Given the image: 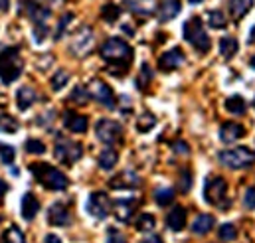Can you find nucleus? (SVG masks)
I'll return each mask as SVG.
<instances>
[{
    "mask_svg": "<svg viewBox=\"0 0 255 243\" xmlns=\"http://www.w3.org/2000/svg\"><path fill=\"white\" fill-rule=\"evenodd\" d=\"M101 58L107 61V71L111 75H125L132 61V48L121 38H109L99 48Z\"/></svg>",
    "mask_w": 255,
    "mask_h": 243,
    "instance_id": "f257e3e1",
    "label": "nucleus"
},
{
    "mask_svg": "<svg viewBox=\"0 0 255 243\" xmlns=\"http://www.w3.org/2000/svg\"><path fill=\"white\" fill-rule=\"evenodd\" d=\"M30 172L34 174V178L42 184L44 188L52 190V192H64L69 186V180L62 170L54 168L52 164H46V162H34L30 164Z\"/></svg>",
    "mask_w": 255,
    "mask_h": 243,
    "instance_id": "f03ea898",
    "label": "nucleus"
},
{
    "mask_svg": "<svg viewBox=\"0 0 255 243\" xmlns=\"http://www.w3.org/2000/svg\"><path fill=\"white\" fill-rule=\"evenodd\" d=\"M24 69V61L20 56V50L16 46L4 48L0 52V79L2 83H12L20 77Z\"/></svg>",
    "mask_w": 255,
    "mask_h": 243,
    "instance_id": "7ed1b4c3",
    "label": "nucleus"
},
{
    "mask_svg": "<svg viewBox=\"0 0 255 243\" xmlns=\"http://www.w3.org/2000/svg\"><path fill=\"white\" fill-rule=\"evenodd\" d=\"M218 162L230 170H244V168H250L255 162V154L254 150H250L246 146H234V148L218 152Z\"/></svg>",
    "mask_w": 255,
    "mask_h": 243,
    "instance_id": "20e7f679",
    "label": "nucleus"
},
{
    "mask_svg": "<svg viewBox=\"0 0 255 243\" xmlns=\"http://www.w3.org/2000/svg\"><path fill=\"white\" fill-rule=\"evenodd\" d=\"M182 30H184V40L190 46H194V50H198L200 54H206L210 50L212 42H210L208 32L204 30V22L200 16H192L190 20H186Z\"/></svg>",
    "mask_w": 255,
    "mask_h": 243,
    "instance_id": "39448f33",
    "label": "nucleus"
},
{
    "mask_svg": "<svg viewBox=\"0 0 255 243\" xmlns=\"http://www.w3.org/2000/svg\"><path fill=\"white\" fill-rule=\"evenodd\" d=\"M204 200L216 208L228 210L230 200H228V182L222 176H208L204 184Z\"/></svg>",
    "mask_w": 255,
    "mask_h": 243,
    "instance_id": "423d86ee",
    "label": "nucleus"
},
{
    "mask_svg": "<svg viewBox=\"0 0 255 243\" xmlns=\"http://www.w3.org/2000/svg\"><path fill=\"white\" fill-rule=\"evenodd\" d=\"M54 156L65 166H73L83 156V146L69 138H58V142L54 146Z\"/></svg>",
    "mask_w": 255,
    "mask_h": 243,
    "instance_id": "0eeeda50",
    "label": "nucleus"
},
{
    "mask_svg": "<svg viewBox=\"0 0 255 243\" xmlns=\"http://www.w3.org/2000/svg\"><path fill=\"white\" fill-rule=\"evenodd\" d=\"M95 134L103 144L113 146L123 140V126L113 119H99L95 124Z\"/></svg>",
    "mask_w": 255,
    "mask_h": 243,
    "instance_id": "6e6552de",
    "label": "nucleus"
},
{
    "mask_svg": "<svg viewBox=\"0 0 255 243\" xmlns=\"http://www.w3.org/2000/svg\"><path fill=\"white\" fill-rule=\"evenodd\" d=\"M93 42H95V36H93V30L89 26H81L73 38H71V44H69V52L77 58H85L91 48H93Z\"/></svg>",
    "mask_w": 255,
    "mask_h": 243,
    "instance_id": "1a4fd4ad",
    "label": "nucleus"
},
{
    "mask_svg": "<svg viewBox=\"0 0 255 243\" xmlns=\"http://www.w3.org/2000/svg\"><path fill=\"white\" fill-rule=\"evenodd\" d=\"M87 89H89L91 99H95L97 103H101V105L107 107V109H115V105H117V95L113 93V89H111L105 81L93 79V81L87 85Z\"/></svg>",
    "mask_w": 255,
    "mask_h": 243,
    "instance_id": "9d476101",
    "label": "nucleus"
},
{
    "mask_svg": "<svg viewBox=\"0 0 255 243\" xmlns=\"http://www.w3.org/2000/svg\"><path fill=\"white\" fill-rule=\"evenodd\" d=\"M20 14L30 18L34 24H46L52 16V10L40 0H20Z\"/></svg>",
    "mask_w": 255,
    "mask_h": 243,
    "instance_id": "9b49d317",
    "label": "nucleus"
},
{
    "mask_svg": "<svg viewBox=\"0 0 255 243\" xmlns=\"http://www.w3.org/2000/svg\"><path fill=\"white\" fill-rule=\"evenodd\" d=\"M87 212L95 218V220H105L111 210H113V204L109 200V196L105 192H93L89 198H87Z\"/></svg>",
    "mask_w": 255,
    "mask_h": 243,
    "instance_id": "f8f14e48",
    "label": "nucleus"
},
{
    "mask_svg": "<svg viewBox=\"0 0 255 243\" xmlns=\"http://www.w3.org/2000/svg\"><path fill=\"white\" fill-rule=\"evenodd\" d=\"M186 63V56L180 48H172L168 52H164L160 58H158V67L160 71L168 73V71H176L178 67H182Z\"/></svg>",
    "mask_w": 255,
    "mask_h": 243,
    "instance_id": "ddd939ff",
    "label": "nucleus"
},
{
    "mask_svg": "<svg viewBox=\"0 0 255 243\" xmlns=\"http://www.w3.org/2000/svg\"><path fill=\"white\" fill-rule=\"evenodd\" d=\"M48 224L58 226V228H67L71 224V212H69V208L65 204H62V202L52 204L50 210H48Z\"/></svg>",
    "mask_w": 255,
    "mask_h": 243,
    "instance_id": "4468645a",
    "label": "nucleus"
},
{
    "mask_svg": "<svg viewBox=\"0 0 255 243\" xmlns=\"http://www.w3.org/2000/svg\"><path fill=\"white\" fill-rule=\"evenodd\" d=\"M134 210H136V200L134 198H121V200H117L113 204V214L123 224H128L132 220Z\"/></svg>",
    "mask_w": 255,
    "mask_h": 243,
    "instance_id": "2eb2a0df",
    "label": "nucleus"
},
{
    "mask_svg": "<svg viewBox=\"0 0 255 243\" xmlns=\"http://www.w3.org/2000/svg\"><path fill=\"white\" fill-rule=\"evenodd\" d=\"M123 2L128 12L142 16V18H148L156 12V0H123Z\"/></svg>",
    "mask_w": 255,
    "mask_h": 243,
    "instance_id": "dca6fc26",
    "label": "nucleus"
},
{
    "mask_svg": "<svg viewBox=\"0 0 255 243\" xmlns=\"http://www.w3.org/2000/svg\"><path fill=\"white\" fill-rule=\"evenodd\" d=\"M138 184H140V176L132 170H125L109 180V186L115 190H130V188H136Z\"/></svg>",
    "mask_w": 255,
    "mask_h": 243,
    "instance_id": "f3484780",
    "label": "nucleus"
},
{
    "mask_svg": "<svg viewBox=\"0 0 255 243\" xmlns=\"http://www.w3.org/2000/svg\"><path fill=\"white\" fill-rule=\"evenodd\" d=\"M242 136H246V128L242 124H238V122H224L220 126V138L226 144H232V142L240 140Z\"/></svg>",
    "mask_w": 255,
    "mask_h": 243,
    "instance_id": "a211bd4d",
    "label": "nucleus"
},
{
    "mask_svg": "<svg viewBox=\"0 0 255 243\" xmlns=\"http://www.w3.org/2000/svg\"><path fill=\"white\" fill-rule=\"evenodd\" d=\"M38 212H40V202H38V198H36L32 192L24 194V198H22V202H20V214H22V218H24L26 222H32V220L38 216Z\"/></svg>",
    "mask_w": 255,
    "mask_h": 243,
    "instance_id": "6ab92c4d",
    "label": "nucleus"
},
{
    "mask_svg": "<svg viewBox=\"0 0 255 243\" xmlns=\"http://www.w3.org/2000/svg\"><path fill=\"white\" fill-rule=\"evenodd\" d=\"M64 124L67 130H71V132H75V134H81V132L87 130L89 121H87L85 115H79V113H75V111H67L64 115Z\"/></svg>",
    "mask_w": 255,
    "mask_h": 243,
    "instance_id": "aec40b11",
    "label": "nucleus"
},
{
    "mask_svg": "<svg viewBox=\"0 0 255 243\" xmlns=\"http://www.w3.org/2000/svg\"><path fill=\"white\" fill-rule=\"evenodd\" d=\"M186 210L182 206H174L168 216H166V226L172 230V232H182L186 228Z\"/></svg>",
    "mask_w": 255,
    "mask_h": 243,
    "instance_id": "412c9836",
    "label": "nucleus"
},
{
    "mask_svg": "<svg viewBox=\"0 0 255 243\" xmlns=\"http://www.w3.org/2000/svg\"><path fill=\"white\" fill-rule=\"evenodd\" d=\"M36 99H38V93H36L34 87H30V85L20 87L18 93H16V105H18L20 111H28V109L36 103Z\"/></svg>",
    "mask_w": 255,
    "mask_h": 243,
    "instance_id": "4be33fe9",
    "label": "nucleus"
},
{
    "mask_svg": "<svg viewBox=\"0 0 255 243\" xmlns=\"http://www.w3.org/2000/svg\"><path fill=\"white\" fill-rule=\"evenodd\" d=\"M214 226H216V218L214 216H210V214H198L196 220L192 222V234L206 236V234H210L214 230Z\"/></svg>",
    "mask_w": 255,
    "mask_h": 243,
    "instance_id": "5701e85b",
    "label": "nucleus"
},
{
    "mask_svg": "<svg viewBox=\"0 0 255 243\" xmlns=\"http://www.w3.org/2000/svg\"><path fill=\"white\" fill-rule=\"evenodd\" d=\"M180 10H182L180 0H164L158 8V20L160 22H170L180 14Z\"/></svg>",
    "mask_w": 255,
    "mask_h": 243,
    "instance_id": "b1692460",
    "label": "nucleus"
},
{
    "mask_svg": "<svg viewBox=\"0 0 255 243\" xmlns=\"http://www.w3.org/2000/svg\"><path fill=\"white\" fill-rule=\"evenodd\" d=\"M97 162H99V166H101L103 170H113V168L117 166V162H119V152H117L113 146H107L105 150L99 152Z\"/></svg>",
    "mask_w": 255,
    "mask_h": 243,
    "instance_id": "393cba45",
    "label": "nucleus"
},
{
    "mask_svg": "<svg viewBox=\"0 0 255 243\" xmlns=\"http://www.w3.org/2000/svg\"><path fill=\"white\" fill-rule=\"evenodd\" d=\"M228 8H230V14L234 16V20H242L254 8V0H230Z\"/></svg>",
    "mask_w": 255,
    "mask_h": 243,
    "instance_id": "a878e982",
    "label": "nucleus"
},
{
    "mask_svg": "<svg viewBox=\"0 0 255 243\" xmlns=\"http://www.w3.org/2000/svg\"><path fill=\"white\" fill-rule=\"evenodd\" d=\"M238 48H240V44H238V40L232 38V36H226V38L220 40V54H222V58H226V60H232V58L238 54Z\"/></svg>",
    "mask_w": 255,
    "mask_h": 243,
    "instance_id": "bb28decb",
    "label": "nucleus"
},
{
    "mask_svg": "<svg viewBox=\"0 0 255 243\" xmlns=\"http://www.w3.org/2000/svg\"><path fill=\"white\" fill-rule=\"evenodd\" d=\"M226 109L232 113V115H244L246 109H248V103L242 95H232L226 99Z\"/></svg>",
    "mask_w": 255,
    "mask_h": 243,
    "instance_id": "cd10ccee",
    "label": "nucleus"
},
{
    "mask_svg": "<svg viewBox=\"0 0 255 243\" xmlns=\"http://www.w3.org/2000/svg\"><path fill=\"white\" fill-rule=\"evenodd\" d=\"M154 124H156V117H154L150 111H144V113H140L138 119H136V130H138V132H150V130L154 128Z\"/></svg>",
    "mask_w": 255,
    "mask_h": 243,
    "instance_id": "c85d7f7f",
    "label": "nucleus"
},
{
    "mask_svg": "<svg viewBox=\"0 0 255 243\" xmlns=\"http://www.w3.org/2000/svg\"><path fill=\"white\" fill-rule=\"evenodd\" d=\"M154 226H156V220H154L152 214H140V216L134 220V228H136L138 232H142V234L152 232Z\"/></svg>",
    "mask_w": 255,
    "mask_h": 243,
    "instance_id": "c756f323",
    "label": "nucleus"
},
{
    "mask_svg": "<svg viewBox=\"0 0 255 243\" xmlns=\"http://www.w3.org/2000/svg\"><path fill=\"white\" fill-rule=\"evenodd\" d=\"M150 81H152V69H150L148 63H142V65H140V73H138V77H136V87H138L140 91H146L148 85H150Z\"/></svg>",
    "mask_w": 255,
    "mask_h": 243,
    "instance_id": "7c9ffc66",
    "label": "nucleus"
},
{
    "mask_svg": "<svg viewBox=\"0 0 255 243\" xmlns=\"http://www.w3.org/2000/svg\"><path fill=\"white\" fill-rule=\"evenodd\" d=\"M89 99H91L89 89L83 87V85H75L73 91H71V95H69V101L75 103V105H85V103H89Z\"/></svg>",
    "mask_w": 255,
    "mask_h": 243,
    "instance_id": "2f4dec72",
    "label": "nucleus"
},
{
    "mask_svg": "<svg viewBox=\"0 0 255 243\" xmlns=\"http://www.w3.org/2000/svg\"><path fill=\"white\" fill-rule=\"evenodd\" d=\"M154 202L158 206H170L174 202V190L172 188H156L154 190Z\"/></svg>",
    "mask_w": 255,
    "mask_h": 243,
    "instance_id": "473e14b6",
    "label": "nucleus"
},
{
    "mask_svg": "<svg viewBox=\"0 0 255 243\" xmlns=\"http://www.w3.org/2000/svg\"><path fill=\"white\" fill-rule=\"evenodd\" d=\"M208 24L214 28V30H224L228 26V18L224 16L222 10H210L208 12Z\"/></svg>",
    "mask_w": 255,
    "mask_h": 243,
    "instance_id": "72a5a7b5",
    "label": "nucleus"
},
{
    "mask_svg": "<svg viewBox=\"0 0 255 243\" xmlns=\"http://www.w3.org/2000/svg\"><path fill=\"white\" fill-rule=\"evenodd\" d=\"M119 16H121V8L117 6V4H113V2H107L103 8H101V18L105 20V22H117L119 20Z\"/></svg>",
    "mask_w": 255,
    "mask_h": 243,
    "instance_id": "f704fd0d",
    "label": "nucleus"
},
{
    "mask_svg": "<svg viewBox=\"0 0 255 243\" xmlns=\"http://www.w3.org/2000/svg\"><path fill=\"white\" fill-rule=\"evenodd\" d=\"M16 130H18V121H16L12 115L0 113V132H4V134H14Z\"/></svg>",
    "mask_w": 255,
    "mask_h": 243,
    "instance_id": "c9c22d12",
    "label": "nucleus"
},
{
    "mask_svg": "<svg viewBox=\"0 0 255 243\" xmlns=\"http://www.w3.org/2000/svg\"><path fill=\"white\" fill-rule=\"evenodd\" d=\"M2 240H4V243H26V236L22 234L20 228L12 226V228H8V230L2 234Z\"/></svg>",
    "mask_w": 255,
    "mask_h": 243,
    "instance_id": "e433bc0d",
    "label": "nucleus"
},
{
    "mask_svg": "<svg viewBox=\"0 0 255 243\" xmlns=\"http://www.w3.org/2000/svg\"><path fill=\"white\" fill-rule=\"evenodd\" d=\"M67 83H69V73L65 69H60L54 73V77H52V89L54 91H62Z\"/></svg>",
    "mask_w": 255,
    "mask_h": 243,
    "instance_id": "4c0bfd02",
    "label": "nucleus"
},
{
    "mask_svg": "<svg viewBox=\"0 0 255 243\" xmlns=\"http://www.w3.org/2000/svg\"><path fill=\"white\" fill-rule=\"evenodd\" d=\"M218 236H220L222 242H234L238 238V230H236L234 224H224V226H220Z\"/></svg>",
    "mask_w": 255,
    "mask_h": 243,
    "instance_id": "58836bf2",
    "label": "nucleus"
},
{
    "mask_svg": "<svg viewBox=\"0 0 255 243\" xmlns=\"http://www.w3.org/2000/svg\"><path fill=\"white\" fill-rule=\"evenodd\" d=\"M14 158H16L14 146H10V144H6V142H0V160H2L4 164H12Z\"/></svg>",
    "mask_w": 255,
    "mask_h": 243,
    "instance_id": "ea45409f",
    "label": "nucleus"
},
{
    "mask_svg": "<svg viewBox=\"0 0 255 243\" xmlns=\"http://www.w3.org/2000/svg\"><path fill=\"white\" fill-rule=\"evenodd\" d=\"M24 146H26V152H30V154H44L46 152V144L42 140H36V138H28Z\"/></svg>",
    "mask_w": 255,
    "mask_h": 243,
    "instance_id": "a19ab883",
    "label": "nucleus"
},
{
    "mask_svg": "<svg viewBox=\"0 0 255 243\" xmlns=\"http://www.w3.org/2000/svg\"><path fill=\"white\" fill-rule=\"evenodd\" d=\"M192 188V174L190 170H182L180 172V176H178V190L182 192V194H188Z\"/></svg>",
    "mask_w": 255,
    "mask_h": 243,
    "instance_id": "79ce46f5",
    "label": "nucleus"
},
{
    "mask_svg": "<svg viewBox=\"0 0 255 243\" xmlns=\"http://www.w3.org/2000/svg\"><path fill=\"white\" fill-rule=\"evenodd\" d=\"M71 22H73V14H71V12H67V14H64V16L60 18V22H58V30H56V36H54L56 40H60V38L64 36L65 30H67V26H69Z\"/></svg>",
    "mask_w": 255,
    "mask_h": 243,
    "instance_id": "37998d69",
    "label": "nucleus"
},
{
    "mask_svg": "<svg viewBox=\"0 0 255 243\" xmlns=\"http://www.w3.org/2000/svg\"><path fill=\"white\" fill-rule=\"evenodd\" d=\"M54 119H56V111H52V109H50V111H44V113H42V115L36 119V122H38L40 126L48 128V126L54 122Z\"/></svg>",
    "mask_w": 255,
    "mask_h": 243,
    "instance_id": "c03bdc74",
    "label": "nucleus"
},
{
    "mask_svg": "<svg viewBox=\"0 0 255 243\" xmlns=\"http://www.w3.org/2000/svg\"><path fill=\"white\" fill-rule=\"evenodd\" d=\"M48 32H50V30H48L46 24H36V26H34V40H36L38 44H42V42L48 38Z\"/></svg>",
    "mask_w": 255,
    "mask_h": 243,
    "instance_id": "a18cd8bd",
    "label": "nucleus"
},
{
    "mask_svg": "<svg viewBox=\"0 0 255 243\" xmlns=\"http://www.w3.org/2000/svg\"><path fill=\"white\" fill-rule=\"evenodd\" d=\"M107 243H127V238L121 232H117L115 228H109L107 230Z\"/></svg>",
    "mask_w": 255,
    "mask_h": 243,
    "instance_id": "49530a36",
    "label": "nucleus"
},
{
    "mask_svg": "<svg viewBox=\"0 0 255 243\" xmlns=\"http://www.w3.org/2000/svg\"><path fill=\"white\" fill-rule=\"evenodd\" d=\"M244 206L248 210H255V188H248L244 196Z\"/></svg>",
    "mask_w": 255,
    "mask_h": 243,
    "instance_id": "de8ad7c7",
    "label": "nucleus"
},
{
    "mask_svg": "<svg viewBox=\"0 0 255 243\" xmlns=\"http://www.w3.org/2000/svg\"><path fill=\"white\" fill-rule=\"evenodd\" d=\"M172 150H174L176 154H188V152H190V146H188L184 140H176V142H172Z\"/></svg>",
    "mask_w": 255,
    "mask_h": 243,
    "instance_id": "09e8293b",
    "label": "nucleus"
},
{
    "mask_svg": "<svg viewBox=\"0 0 255 243\" xmlns=\"http://www.w3.org/2000/svg\"><path fill=\"white\" fill-rule=\"evenodd\" d=\"M44 242L46 243H62V240H60V236H56V234H48V236L44 238Z\"/></svg>",
    "mask_w": 255,
    "mask_h": 243,
    "instance_id": "8fccbe9b",
    "label": "nucleus"
},
{
    "mask_svg": "<svg viewBox=\"0 0 255 243\" xmlns=\"http://www.w3.org/2000/svg\"><path fill=\"white\" fill-rule=\"evenodd\" d=\"M142 243H164L158 236H146L144 240H142Z\"/></svg>",
    "mask_w": 255,
    "mask_h": 243,
    "instance_id": "3c124183",
    "label": "nucleus"
},
{
    "mask_svg": "<svg viewBox=\"0 0 255 243\" xmlns=\"http://www.w3.org/2000/svg\"><path fill=\"white\" fill-rule=\"evenodd\" d=\"M6 192H8V184H6L4 180H2V178H0V198H2Z\"/></svg>",
    "mask_w": 255,
    "mask_h": 243,
    "instance_id": "603ef678",
    "label": "nucleus"
},
{
    "mask_svg": "<svg viewBox=\"0 0 255 243\" xmlns=\"http://www.w3.org/2000/svg\"><path fill=\"white\" fill-rule=\"evenodd\" d=\"M10 8V0H0V12H6Z\"/></svg>",
    "mask_w": 255,
    "mask_h": 243,
    "instance_id": "864d4df0",
    "label": "nucleus"
},
{
    "mask_svg": "<svg viewBox=\"0 0 255 243\" xmlns=\"http://www.w3.org/2000/svg\"><path fill=\"white\" fill-rule=\"evenodd\" d=\"M248 42H250V44H255V26L252 28V32H250V38H248Z\"/></svg>",
    "mask_w": 255,
    "mask_h": 243,
    "instance_id": "5fc2aeb1",
    "label": "nucleus"
},
{
    "mask_svg": "<svg viewBox=\"0 0 255 243\" xmlns=\"http://www.w3.org/2000/svg\"><path fill=\"white\" fill-rule=\"evenodd\" d=\"M123 30H125V34H127V36H134V32L130 30V26H123Z\"/></svg>",
    "mask_w": 255,
    "mask_h": 243,
    "instance_id": "6e6d98bb",
    "label": "nucleus"
},
{
    "mask_svg": "<svg viewBox=\"0 0 255 243\" xmlns=\"http://www.w3.org/2000/svg\"><path fill=\"white\" fill-rule=\"evenodd\" d=\"M50 2H52V4H54V2H56V4H64L65 0H50Z\"/></svg>",
    "mask_w": 255,
    "mask_h": 243,
    "instance_id": "4d7b16f0",
    "label": "nucleus"
},
{
    "mask_svg": "<svg viewBox=\"0 0 255 243\" xmlns=\"http://www.w3.org/2000/svg\"><path fill=\"white\" fill-rule=\"evenodd\" d=\"M250 65H252V67H254V69H255V56H254V58H252V60H250Z\"/></svg>",
    "mask_w": 255,
    "mask_h": 243,
    "instance_id": "13d9d810",
    "label": "nucleus"
},
{
    "mask_svg": "<svg viewBox=\"0 0 255 243\" xmlns=\"http://www.w3.org/2000/svg\"><path fill=\"white\" fill-rule=\"evenodd\" d=\"M190 4H200V2H204V0H188Z\"/></svg>",
    "mask_w": 255,
    "mask_h": 243,
    "instance_id": "bf43d9fd",
    "label": "nucleus"
},
{
    "mask_svg": "<svg viewBox=\"0 0 255 243\" xmlns=\"http://www.w3.org/2000/svg\"><path fill=\"white\" fill-rule=\"evenodd\" d=\"M254 105H255V103H254Z\"/></svg>",
    "mask_w": 255,
    "mask_h": 243,
    "instance_id": "052dcab7",
    "label": "nucleus"
}]
</instances>
